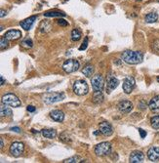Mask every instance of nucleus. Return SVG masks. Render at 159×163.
<instances>
[{
  "label": "nucleus",
  "instance_id": "38",
  "mask_svg": "<svg viewBox=\"0 0 159 163\" xmlns=\"http://www.w3.org/2000/svg\"><path fill=\"white\" fill-rule=\"evenodd\" d=\"M6 14H7V12L5 11V10H1V14H0V17H1V18H3V17H4L5 15H6Z\"/></svg>",
  "mask_w": 159,
  "mask_h": 163
},
{
  "label": "nucleus",
  "instance_id": "7",
  "mask_svg": "<svg viewBox=\"0 0 159 163\" xmlns=\"http://www.w3.org/2000/svg\"><path fill=\"white\" fill-rule=\"evenodd\" d=\"M92 87L94 91H102L105 85V81L101 74H96L91 78Z\"/></svg>",
  "mask_w": 159,
  "mask_h": 163
},
{
  "label": "nucleus",
  "instance_id": "32",
  "mask_svg": "<svg viewBox=\"0 0 159 163\" xmlns=\"http://www.w3.org/2000/svg\"><path fill=\"white\" fill-rule=\"evenodd\" d=\"M152 49L154 52H157V53H159V39L155 40L154 42L152 43Z\"/></svg>",
  "mask_w": 159,
  "mask_h": 163
},
{
  "label": "nucleus",
  "instance_id": "25",
  "mask_svg": "<svg viewBox=\"0 0 159 163\" xmlns=\"http://www.w3.org/2000/svg\"><path fill=\"white\" fill-rule=\"evenodd\" d=\"M82 36V34H81V32L79 29H73L71 32V39L73 40V41H78V40H80V38Z\"/></svg>",
  "mask_w": 159,
  "mask_h": 163
},
{
  "label": "nucleus",
  "instance_id": "6",
  "mask_svg": "<svg viewBox=\"0 0 159 163\" xmlns=\"http://www.w3.org/2000/svg\"><path fill=\"white\" fill-rule=\"evenodd\" d=\"M79 67V62L74 60V59H68L64 63L63 65V69L67 72V73H72V72H75L78 70Z\"/></svg>",
  "mask_w": 159,
  "mask_h": 163
},
{
  "label": "nucleus",
  "instance_id": "41",
  "mask_svg": "<svg viewBox=\"0 0 159 163\" xmlns=\"http://www.w3.org/2000/svg\"><path fill=\"white\" fill-rule=\"evenodd\" d=\"M157 80L159 81V76H158V77H157Z\"/></svg>",
  "mask_w": 159,
  "mask_h": 163
},
{
  "label": "nucleus",
  "instance_id": "9",
  "mask_svg": "<svg viewBox=\"0 0 159 163\" xmlns=\"http://www.w3.org/2000/svg\"><path fill=\"white\" fill-rule=\"evenodd\" d=\"M136 87V81L132 76H127L123 81V91L126 94H131L134 88Z\"/></svg>",
  "mask_w": 159,
  "mask_h": 163
},
{
  "label": "nucleus",
  "instance_id": "10",
  "mask_svg": "<svg viewBox=\"0 0 159 163\" xmlns=\"http://www.w3.org/2000/svg\"><path fill=\"white\" fill-rule=\"evenodd\" d=\"M99 130H100V133H102L103 136H106V137H109L111 136L113 134V128L112 126L110 125L108 122H102L100 123L99 125Z\"/></svg>",
  "mask_w": 159,
  "mask_h": 163
},
{
  "label": "nucleus",
  "instance_id": "40",
  "mask_svg": "<svg viewBox=\"0 0 159 163\" xmlns=\"http://www.w3.org/2000/svg\"><path fill=\"white\" fill-rule=\"evenodd\" d=\"M0 78H1V85H3L5 83V79H4V77H3V76L1 75L0 76Z\"/></svg>",
  "mask_w": 159,
  "mask_h": 163
},
{
  "label": "nucleus",
  "instance_id": "27",
  "mask_svg": "<svg viewBox=\"0 0 159 163\" xmlns=\"http://www.w3.org/2000/svg\"><path fill=\"white\" fill-rule=\"evenodd\" d=\"M76 162H84V161H83V159L80 156H76V155L65 159L64 161V163H76Z\"/></svg>",
  "mask_w": 159,
  "mask_h": 163
},
{
  "label": "nucleus",
  "instance_id": "35",
  "mask_svg": "<svg viewBox=\"0 0 159 163\" xmlns=\"http://www.w3.org/2000/svg\"><path fill=\"white\" fill-rule=\"evenodd\" d=\"M139 132H140V135H141V138H146V136H147V132L144 131V129H141V128H140L139 129Z\"/></svg>",
  "mask_w": 159,
  "mask_h": 163
},
{
  "label": "nucleus",
  "instance_id": "20",
  "mask_svg": "<svg viewBox=\"0 0 159 163\" xmlns=\"http://www.w3.org/2000/svg\"><path fill=\"white\" fill-rule=\"evenodd\" d=\"M92 101H93V103H94V104H101V103H103V95L102 91H95L94 95H93Z\"/></svg>",
  "mask_w": 159,
  "mask_h": 163
},
{
  "label": "nucleus",
  "instance_id": "17",
  "mask_svg": "<svg viewBox=\"0 0 159 163\" xmlns=\"http://www.w3.org/2000/svg\"><path fill=\"white\" fill-rule=\"evenodd\" d=\"M148 107L154 113H159V95L153 97L148 104Z\"/></svg>",
  "mask_w": 159,
  "mask_h": 163
},
{
  "label": "nucleus",
  "instance_id": "16",
  "mask_svg": "<svg viewBox=\"0 0 159 163\" xmlns=\"http://www.w3.org/2000/svg\"><path fill=\"white\" fill-rule=\"evenodd\" d=\"M51 118L56 122H63L64 119V113L60 109H54L50 112Z\"/></svg>",
  "mask_w": 159,
  "mask_h": 163
},
{
  "label": "nucleus",
  "instance_id": "31",
  "mask_svg": "<svg viewBox=\"0 0 159 163\" xmlns=\"http://www.w3.org/2000/svg\"><path fill=\"white\" fill-rule=\"evenodd\" d=\"M87 46H88V37H85V39L83 41V43L81 44V46L79 47V50L80 51L85 50L86 48H87Z\"/></svg>",
  "mask_w": 159,
  "mask_h": 163
},
{
  "label": "nucleus",
  "instance_id": "13",
  "mask_svg": "<svg viewBox=\"0 0 159 163\" xmlns=\"http://www.w3.org/2000/svg\"><path fill=\"white\" fill-rule=\"evenodd\" d=\"M144 159V154L143 151H135L130 154L129 161L131 163H140V162H143Z\"/></svg>",
  "mask_w": 159,
  "mask_h": 163
},
{
  "label": "nucleus",
  "instance_id": "36",
  "mask_svg": "<svg viewBox=\"0 0 159 163\" xmlns=\"http://www.w3.org/2000/svg\"><path fill=\"white\" fill-rule=\"evenodd\" d=\"M26 109H27V110H29V112H35V107H34L33 106H29L26 107Z\"/></svg>",
  "mask_w": 159,
  "mask_h": 163
},
{
  "label": "nucleus",
  "instance_id": "2",
  "mask_svg": "<svg viewBox=\"0 0 159 163\" xmlns=\"http://www.w3.org/2000/svg\"><path fill=\"white\" fill-rule=\"evenodd\" d=\"M2 104L3 105H6L8 106H12V107H19L22 105V102L21 100L17 97L15 94H6L2 97Z\"/></svg>",
  "mask_w": 159,
  "mask_h": 163
},
{
  "label": "nucleus",
  "instance_id": "8",
  "mask_svg": "<svg viewBox=\"0 0 159 163\" xmlns=\"http://www.w3.org/2000/svg\"><path fill=\"white\" fill-rule=\"evenodd\" d=\"M25 150V145L21 142H14V143L10 145V152L13 156L15 157H19L21 154Z\"/></svg>",
  "mask_w": 159,
  "mask_h": 163
},
{
  "label": "nucleus",
  "instance_id": "42",
  "mask_svg": "<svg viewBox=\"0 0 159 163\" xmlns=\"http://www.w3.org/2000/svg\"><path fill=\"white\" fill-rule=\"evenodd\" d=\"M157 1H158V2H159V0H157Z\"/></svg>",
  "mask_w": 159,
  "mask_h": 163
},
{
  "label": "nucleus",
  "instance_id": "21",
  "mask_svg": "<svg viewBox=\"0 0 159 163\" xmlns=\"http://www.w3.org/2000/svg\"><path fill=\"white\" fill-rule=\"evenodd\" d=\"M157 20H158V14L154 13V12L147 14L146 16V18H144V21H146L147 23H153L156 22Z\"/></svg>",
  "mask_w": 159,
  "mask_h": 163
},
{
  "label": "nucleus",
  "instance_id": "30",
  "mask_svg": "<svg viewBox=\"0 0 159 163\" xmlns=\"http://www.w3.org/2000/svg\"><path fill=\"white\" fill-rule=\"evenodd\" d=\"M8 39L4 36V37H2L1 38V40H0V48H1V50H4L6 49L7 47H8Z\"/></svg>",
  "mask_w": 159,
  "mask_h": 163
},
{
  "label": "nucleus",
  "instance_id": "15",
  "mask_svg": "<svg viewBox=\"0 0 159 163\" xmlns=\"http://www.w3.org/2000/svg\"><path fill=\"white\" fill-rule=\"evenodd\" d=\"M147 157L149 160L156 162L159 160V147H151L147 151Z\"/></svg>",
  "mask_w": 159,
  "mask_h": 163
},
{
  "label": "nucleus",
  "instance_id": "24",
  "mask_svg": "<svg viewBox=\"0 0 159 163\" xmlns=\"http://www.w3.org/2000/svg\"><path fill=\"white\" fill-rule=\"evenodd\" d=\"M0 114H1V116H11L13 112H12V109H10L8 106H1V110H0Z\"/></svg>",
  "mask_w": 159,
  "mask_h": 163
},
{
  "label": "nucleus",
  "instance_id": "5",
  "mask_svg": "<svg viewBox=\"0 0 159 163\" xmlns=\"http://www.w3.org/2000/svg\"><path fill=\"white\" fill-rule=\"evenodd\" d=\"M73 92L78 96H84L86 94H88L89 92V86L87 84V82L82 79L75 81L73 84Z\"/></svg>",
  "mask_w": 159,
  "mask_h": 163
},
{
  "label": "nucleus",
  "instance_id": "1",
  "mask_svg": "<svg viewBox=\"0 0 159 163\" xmlns=\"http://www.w3.org/2000/svg\"><path fill=\"white\" fill-rule=\"evenodd\" d=\"M122 60L129 65H139L144 60V54L140 51L126 50L122 53Z\"/></svg>",
  "mask_w": 159,
  "mask_h": 163
},
{
  "label": "nucleus",
  "instance_id": "26",
  "mask_svg": "<svg viewBox=\"0 0 159 163\" xmlns=\"http://www.w3.org/2000/svg\"><path fill=\"white\" fill-rule=\"evenodd\" d=\"M150 125L153 129H159V115H155L151 117L150 119Z\"/></svg>",
  "mask_w": 159,
  "mask_h": 163
},
{
  "label": "nucleus",
  "instance_id": "39",
  "mask_svg": "<svg viewBox=\"0 0 159 163\" xmlns=\"http://www.w3.org/2000/svg\"><path fill=\"white\" fill-rule=\"evenodd\" d=\"M3 145H4V142H3V139L1 138V139H0V148H3Z\"/></svg>",
  "mask_w": 159,
  "mask_h": 163
},
{
  "label": "nucleus",
  "instance_id": "19",
  "mask_svg": "<svg viewBox=\"0 0 159 163\" xmlns=\"http://www.w3.org/2000/svg\"><path fill=\"white\" fill-rule=\"evenodd\" d=\"M42 136L47 139H54L57 136V131L55 129H42L41 130Z\"/></svg>",
  "mask_w": 159,
  "mask_h": 163
},
{
  "label": "nucleus",
  "instance_id": "14",
  "mask_svg": "<svg viewBox=\"0 0 159 163\" xmlns=\"http://www.w3.org/2000/svg\"><path fill=\"white\" fill-rule=\"evenodd\" d=\"M36 19H37L36 16H32V17H29V18L22 21V22L20 23V26H22V29H23L25 30H29L30 29H32V26H33V23H34V22H35Z\"/></svg>",
  "mask_w": 159,
  "mask_h": 163
},
{
  "label": "nucleus",
  "instance_id": "11",
  "mask_svg": "<svg viewBox=\"0 0 159 163\" xmlns=\"http://www.w3.org/2000/svg\"><path fill=\"white\" fill-rule=\"evenodd\" d=\"M119 84V80L115 77H113V76H108V81H106V93L109 94V93H111L113 90H114L117 86Z\"/></svg>",
  "mask_w": 159,
  "mask_h": 163
},
{
  "label": "nucleus",
  "instance_id": "29",
  "mask_svg": "<svg viewBox=\"0 0 159 163\" xmlns=\"http://www.w3.org/2000/svg\"><path fill=\"white\" fill-rule=\"evenodd\" d=\"M32 44H33V42L30 38H26V39L22 42V46L23 48H26V49H29V48L32 47Z\"/></svg>",
  "mask_w": 159,
  "mask_h": 163
},
{
  "label": "nucleus",
  "instance_id": "23",
  "mask_svg": "<svg viewBox=\"0 0 159 163\" xmlns=\"http://www.w3.org/2000/svg\"><path fill=\"white\" fill-rule=\"evenodd\" d=\"M82 73L84 74L86 77H91L92 74L94 73V67L93 65H86V67L82 69Z\"/></svg>",
  "mask_w": 159,
  "mask_h": 163
},
{
  "label": "nucleus",
  "instance_id": "22",
  "mask_svg": "<svg viewBox=\"0 0 159 163\" xmlns=\"http://www.w3.org/2000/svg\"><path fill=\"white\" fill-rule=\"evenodd\" d=\"M45 17H51V18H55V17H65V13L61 11H48L44 13Z\"/></svg>",
  "mask_w": 159,
  "mask_h": 163
},
{
  "label": "nucleus",
  "instance_id": "37",
  "mask_svg": "<svg viewBox=\"0 0 159 163\" xmlns=\"http://www.w3.org/2000/svg\"><path fill=\"white\" fill-rule=\"evenodd\" d=\"M11 130L14 131V132H17V133H21V129L19 127H12Z\"/></svg>",
  "mask_w": 159,
  "mask_h": 163
},
{
  "label": "nucleus",
  "instance_id": "33",
  "mask_svg": "<svg viewBox=\"0 0 159 163\" xmlns=\"http://www.w3.org/2000/svg\"><path fill=\"white\" fill-rule=\"evenodd\" d=\"M58 25L59 26H68V23H67V21H65L64 19H59L58 21Z\"/></svg>",
  "mask_w": 159,
  "mask_h": 163
},
{
  "label": "nucleus",
  "instance_id": "18",
  "mask_svg": "<svg viewBox=\"0 0 159 163\" xmlns=\"http://www.w3.org/2000/svg\"><path fill=\"white\" fill-rule=\"evenodd\" d=\"M22 36V32L18 29H11L5 33V37L8 40H17Z\"/></svg>",
  "mask_w": 159,
  "mask_h": 163
},
{
  "label": "nucleus",
  "instance_id": "34",
  "mask_svg": "<svg viewBox=\"0 0 159 163\" xmlns=\"http://www.w3.org/2000/svg\"><path fill=\"white\" fill-rule=\"evenodd\" d=\"M138 106H139L141 109H146L147 106V104L144 103V101H141V102L139 103V105H138Z\"/></svg>",
  "mask_w": 159,
  "mask_h": 163
},
{
  "label": "nucleus",
  "instance_id": "12",
  "mask_svg": "<svg viewBox=\"0 0 159 163\" xmlns=\"http://www.w3.org/2000/svg\"><path fill=\"white\" fill-rule=\"evenodd\" d=\"M118 109L122 113H129L133 109V104L130 101H121L118 104Z\"/></svg>",
  "mask_w": 159,
  "mask_h": 163
},
{
  "label": "nucleus",
  "instance_id": "28",
  "mask_svg": "<svg viewBox=\"0 0 159 163\" xmlns=\"http://www.w3.org/2000/svg\"><path fill=\"white\" fill-rule=\"evenodd\" d=\"M60 140L64 142V143H71V138H70V134H68L67 132H64V133L61 135Z\"/></svg>",
  "mask_w": 159,
  "mask_h": 163
},
{
  "label": "nucleus",
  "instance_id": "3",
  "mask_svg": "<svg viewBox=\"0 0 159 163\" xmlns=\"http://www.w3.org/2000/svg\"><path fill=\"white\" fill-rule=\"evenodd\" d=\"M94 151L97 156H105L109 154L111 151V144L109 142H103L96 145Z\"/></svg>",
  "mask_w": 159,
  "mask_h": 163
},
{
  "label": "nucleus",
  "instance_id": "4",
  "mask_svg": "<svg viewBox=\"0 0 159 163\" xmlns=\"http://www.w3.org/2000/svg\"><path fill=\"white\" fill-rule=\"evenodd\" d=\"M64 93H60V92H50L47 93L46 95L44 96V103L47 104V105H51V104H55L58 103L60 101H63L64 99Z\"/></svg>",
  "mask_w": 159,
  "mask_h": 163
}]
</instances>
